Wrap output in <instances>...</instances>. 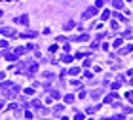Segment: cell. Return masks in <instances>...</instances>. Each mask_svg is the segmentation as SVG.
<instances>
[{
	"label": "cell",
	"mask_w": 133,
	"mask_h": 120,
	"mask_svg": "<svg viewBox=\"0 0 133 120\" xmlns=\"http://www.w3.org/2000/svg\"><path fill=\"white\" fill-rule=\"evenodd\" d=\"M0 33L4 34V36H15V31H13L12 27H2V29H0Z\"/></svg>",
	"instance_id": "1"
},
{
	"label": "cell",
	"mask_w": 133,
	"mask_h": 120,
	"mask_svg": "<svg viewBox=\"0 0 133 120\" xmlns=\"http://www.w3.org/2000/svg\"><path fill=\"white\" fill-rule=\"evenodd\" d=\"M95 13H97V8H90V10H86V12H84V19H90L91 15H95Z\"/></svg>",
	"instance_id": "2"
},
{
	"label": "cell",
	"mask_w": 133,
	"mask_h": 120,
	"mask_svg": "<svg viewBox=\"0 0 133 120\" xmlns=\"http://www.w3.org/2000/svg\"><path fill=\"white\" fill-rule=\"evenodd\" d=\"M17 23H21V25H29V17H27V15L17 17Z\"/></svg>",
	"instance_id": "3"
},
{
	"label": "cell",
	"mask_w": 133,
	"mask_h": 120,
	"mask_svg": "<svg viewBox=\"0 0 133 120\" xmlns=\"http://www.w3.org/2000/svg\"><path fill=\"white\" fill-rule=\"evenodd\" d=\"M63 105H55V107H53V114H61V112H63Z\"/></svg>",
	"instance_id": "4"
},
{
	"label": "cell",
	"mask_w": 133,
	"mask_h": 120,
	"mask_svg": "<svg viewBox=\"0 0 133 120\" xmlns=\"http://www.w3.org/2000/svg\"><path fill=\"white\" fill-rule=\"evenodd\" d=\"M21 36H23V38H34V36H36V33H30V31H27V33H23Z\"/></svg>",
	"instance_id": "5"
},
{
	"label": "cell",
	"mask_w": 133,
	"mask_h": 120,
	"mask_svg": "<svg viewBox=\"0 0 133 120\" xmlns=\"http://www.w3.org/2000/svg\"><path fill=\"white\" fill-rule=\"evenodd\" d=\"M32 107H34V109H42V103H40V101H36V99H34V101H32Z\"/></svg>",
	"instance_id": "6"
},
{
	"label": "cell",
	"mask_w": 133,
	"mask_h": 120,
	"mask_svg": "<svg viewBox=\"0 0 133 120\" xmlns=\"http://www.w3.org/2000/svg\"><path fill=\"white\" fill-rule=\"evenodd\" d=\"M72 27H74V23H72V21H67V23H65V29H67V31L72 29Z\"/></svg>",
	"instance_id": "7"
},
{
	"label": "cell",
	"mask_w": 133,
	"mask_h": 120,
	"mask_svg": "<svg viewBox=\"0 0 133 120\" xmlns=\"http://www.w3.org/2000/svg\"><path fill=\"white\" fill-rule=\"evenodd\" d=\"M65 101H67V103H72L74 101V95H65Z\"/></svg>",
	"instance_id": "8"
},
{
	"label": "cell",
	"mask_w": 133,
	"mask_h": 120,
	"mask_svg": "<svg viewBox=\"0 0 133 120\" xmlns=\"http://www.w3.org/2000/svg\"><path fill=\"white\" fill-rule=\"evenodd\" d=\"M114 2V8H122V0H112Z\"/></svg>",
	"instance_id": "9"
},
{
	"label": "cell",
	"mask_w": 133,
	"mask_h": 120,
	"mask_svg": "<svg viewBox=\"0 0 133 120\" xmlns=\"http://www.w3.org/2000/svg\"><path fill=\"white\" fill-rule=\"evenodd\" d=\"M50 94H52V99H57V97H59V92H55V90L50 92Z\"/></svg>",
	"instance_id": "10"
},
{
	"label": "cell",
	"mask_w": 133,
	"mask_h": 120,
	"mask_svg": "<svg viewBox=\"0 0 133 120\" xmlns=\"http://www.w3.org/2000/svg\"><path fill=\"white\" fill-rule=\"evenodd\" d=\"M74 120H84V114H82V112H76V116H74Z\"/></svg>",
	"instance_id": "11"
},
{
	"label": "cell",
	"mask_w": 133,
	"mask_h": 120,
	"mask_svg": "<svg viewBox=\"0 0 133 120\" xmlns=\"http://www.w3.org/2000/svg\"><path fill=\"white\" fill-rule=\"evenodd\" d=\"M6 59H10V61H13V59H15V55H13V53H6Z\"/></svg>",
	"instance_id": "12"
},
{
	"label": "cell",
	"mask_w": 133,
	"mask_h": 120,
	"mask_svg": "<svg viewBox=\"0 0 133 120\" xmlns=\"http://www.w3.org/2000/svg\"><path fill=\"white\" fill-rule=\"evenodd\" d=\"M25 94H27V95H32V94H34V90H32V88H27Z\"/></svg>",
	"instance_id": "13"
},
{
	"label": "cell",
	"mask_w": 133,
	"mask_h": 120,
	"mask_svg": "<svg viewBox=\"0 0 133 120\" xmlns=\"http://www.w3.org/2000/svg\"><path fill=\"white\" fill-rule=\"evenodd\" d=\"M108 15H110V12H108V10H105V12H103V19H108Z\"/></svg>",
	"instance_id": "14"
},
{
	"label": "cell",
	"mask_w": 133,
	"mask_h": 120,
	"mask_svg": "<svg viewBox=\"0 0 133 120\" xmlns=\"http://www.w3.org/2000/svg\"><path fill=\"white\" fill-rule=\"evenodd\" d=\"M78 73H80V69H76V67L70 69V74H78Z\"/></svg>",
	"instance_id": "15"
},
{
	"label": "cell",
	"mask_w": 133,
	"mask_h": 120,
	"mask_svg": "<svg viewBox=\"0 0 133 120\" xmlns=\"http://www.w3.org/2000/svg\"><path fill=\"white\" fill-rule=\"evenodd\" d=\"M0 48H4V50H6V48H8V42H6V40H2V42H0Z\"/></svg>",
	"instance_id": "16"
},
{
	"label": "cell",
	"mask_w": 133,
	"mask_h": 120,
	"mask_svg": "<svg viewBox=\"0 0 133 120\" xmlns=\"http://www.w3.org/2000/svg\"><path fill=\"white\" fill-rule=\"evenodd\" d=\"M112 99H114V95H112V94H110V95H107V99H105V101H107V103H110V101H112Z\"/></svg>",
	"instance_id": "17"
},
{
	"label": "cell",
	"mask_w": 133,
	"mask_h": 120,
	"mask_svg": "<svg viewBox=\"0 0 133 120\" xmlns=\"http://www.w3.org/2000/svg\"><path fill=\"white\" fill-rule=\"evenodd\" d=\"M99 95H101L99 92H93V94H91V97H93V99H99Z\"/></svg>",
	"instance_id": "18"
},
{
	"label": "cell",
	"mask_w": 133,
	"mask_h": 120,
	"mask_svg": "<svg viewBox=\"0 0 133 120\" xmlns=\"http://www.w3.org/2000/svg\"><path fill=\"white\" fill-rule=\"evenodd\" d=\"M0 109H4V101L2 99H0Z\"/></svg>",
	"instance_id": "19"
},
{
	"label": "cell",
	"mask_w": 133,
	"mask_h": 120,
	"mask_svg": "<svg viewBox=\"0 0 133 120\" xmlns=\"http://www.w3.org/2000/svg\"><path fill=\"white\" fill-rule=\"evenodd\" d=\"M0 17H2V10H0Z\"/></svg>",
	"instance_id": "20"
}]
</instances>
